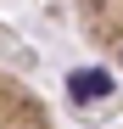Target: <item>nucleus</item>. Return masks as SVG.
<instances>
[{
  "label": "nucleus",
  "instance_id": "obj_1",
  "mask_svg": "<svg viewBox=\"0 0 123 129\" xmlns=\"http://www.w3.org/2000/svg\"><path fill=\"white\" fill-rule=\"evenodd\" d=\"M0 129H45V112H39L11 79H0Z\"/></svg>",
  "mask_w": 123,
  "mask_h": 129
},
{
  "label": "nucleus",
  "instance_id": "obj_2",
  "mask_svg": "<svg viewBox=\"0 0 123 129\" xmlns=\"http://www.w3.org/2000/svg\"><path fill=\"white\" fill-rule=\"evenodd\" d=\"M67 95L84 101V107H90V101H106V95H112V73H106V68H73V73H67Z\"/></svg>",
  "mask_w": 123,
  "mask_h": 129
}]
</instances>
